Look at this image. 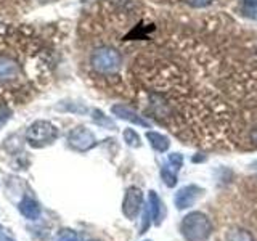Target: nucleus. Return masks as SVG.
I'll return each mask as SVG.
<instances>
[{
    "label": "nucleus",
    "instance_id": "f257e3e1",
    "mask_svg": "<svg viewBox=\"0 0 257 241\" xmlns=\"http://www.w3.org/2000/svg\"><path fill=\"white\" fill-rule=\"evenodd\" d=\"M180 231L187 241H207L212 235V222L204 212L193 211L182 219Z\"/></svg>",
    "mask_w": 257,
    "mask_h": 241
},
{
    "label": "nucleus",
    "instance_id": "f03ea898",
    "mask_svg": "<svg viewBox=\"0 0 257 241\" xmlns=\"http://www.w3.org/2000/svg\"><path fill=\"white\" fill-rule=\"evenodd\" d=\"M90 64L100 74H114L122 66V55L114 47L103 45L93 50L90 56Z\"/></svg>",
    "mask_w": 257,
    "mask_h": 241
},
{
    "label": "nucleus",
    "instance_id": "7ed1b4c3",
    "mask_svg": "<svg viewBox=\"0 0 257 241\" xmlns=\"http://www.w3.org/2000/svg\"><path fill=\"white\" fill-rule=\"evenodd\" d=\"M26 139L31 147L34 148H44L47 145H52L58 139V129L48 120H36L28 129Z\"/></svg>",
    "mask_w": 257,
    "mask_h": 241
},
{
    "label": "nucleus",
    "instance_id": "20e7f679",
    "mask_svg": "<svg viewBox=\"0 0 257 241\" xmlns=\"http://www.w3.org/2000/svg\"><path fill=\"white\" fill-rule=\"evenodd\" d=\"M68 142L74 150L77 151H88L96 145V139L92 131L87 127H76L72 129L68 135Z\"/></svg>",
    "mask_w": 257,
    "mask_h": 241
},
{
    "label": "nucleus",
    "instance_id": "39448f33",
    "mask_svg": "<svg viewBox=\"0 0 257 241\" xmlns=\"http://www.w3.org/2000/svg\"><path fill=\"white\" fill-rule=\"evenodd\" d=\"M143 206V193L140 188L137 187H131L127 190L124 201H122V212L127 219H135L139 215L140 209Z\"/></svg>",
    "mask_w": 257,
    "mask_h": 241
},
{
    "label": "nucleus",
    "instance_id": "423d86ee",
    "mask_svg": "<svg viewBox=\"0 0 257 241\" xmlns=\"http://www.w3.org/2000/svg\"><path fill=\"white\" fill-rule=\"evenodd\" d=\"M201 195H203V190L198 185H187V187L180 188L175 193L174 203L179 211H183V209H188L195 204Z\"/></svg>",
    "mask_w": 257,
    "mask_h": 241
},
{
    "label": "nucleus",
    "instance_id": "0eeeda50",
    "mask_svg": "<svg viewBox=\"0 0 257 241\" xmlns=\"http://www.w3.org/2000/svg\"><path fill=\"white\" fill-rule=\"evenodd\" d=\"M21 74V66L12 56L0 55V82H8Z\"/></svg>",
    "mask_w": 257,
    "mask_h": 241
},
{
    "label": "nucleus",
    "instance_id": "6e6552de",
    "mask_svg": "<svg viewBox=\"0 0 257 241\" xmlns=\"http://www.w3.org/2000/svg\"><path fill=\"white\" fill-rule=\"evenodd\" d=\"M111 111H112V114L117 116L119 119L128 120V123L142 126V127H150V120H147L143 116H140L137 111L125 106V104H114V106L111 108Z\"/></svg>",
    "mask_w": 257,
    "mask_h": 241
},
{
    "label": "nucleus",
    "instance_id": "1a4fd4ad",
    "mask_svg": "<svg viewBox=\"0 0 257 241\" xmlns=\"http://www.w3.org/2000/svg\"><path fill=\"white\" fill-rule=\"evenodd\" d=\"M18 209H20V212L26 217V219L29 220H36L40 217V206L37 201H34L32 198L26 196L24 198L21 203L18 204Z\"/></svg>",
    "mask_w": 257,
    "mask_h": 241
},
{
    "label": "nucleus",
    "instance_id": "9d476101",
    "mask_svg": "<svg viewBox=\"0 0 257 241\" xmlns=\"http://www.w3.org/2000/svg\"><path fill=\"white\" fill-rule=\"evenodd\" d=\"M161 209H163V203H161L159 196L156 195V191H150L148 195V211L151 214V220L156 225L161 223Z\"/></svg>",
    "mask_w": 257,
    "mask_h": 241
},
{
    "label": "nucleus",
    "instance_id": "9b49d317",
    "mask_svg": "<svg viewBox=\"0 0 257 241\" xmlns=\"http://www.w3.org/2000/svg\"><path fill=\"white\" fill-rule=\"evenodd\" d=\"M147 139L150 140L151 147L159 153H164L171 147V140L167 139L166 135L159 134V132H147Z\"/></svg>",
    "mask_w": 257,
    "mask_h": 241
},
{
    "label": "nucleus",
    "instance_id": "f8f14e48",
    "mask_svg": "<svg viewBox=\"0 0 257 241\" xmlns=\"http://www.w3.org/2000/svg\"><path fill=\"white\" fill-rule=\"evenodd\" d=\"M225 241H255L254 236L244 228H231L225 235Z\"/></svg>",
    "mask_w": 257,
    "mask_h": 241
},
{
    "label": "nucleus",
    "instance_id": "ddd939ff",
    "mask_svg": "<svg viewBox=\"0 0 257 241\" xmlns=\"http://www.w3.org/2000/svg\"><path fill=\"white\" fill-rule=\"evenodd\" d=\"M92 119H93V123H95V124H98V126H101V127L116 129V124L112 123V120H111L109 117L104 116L100 109H93V116H92Z\"/></svg>",
    "mask_w": 257,
    "mask_h": 241
},
{
    "label": "nucleus",
    "instance_id": "4468645a",
    "mask_svg": "<svg viewBox=\"0 0 257 241\" xmlns=\"http://www.w3.org/2000/svg\"><path fill=\"white\" fill-rule=\"evenodd\" d=\"M124 142L128 145V147H132V148H139L142 142H140V137L139 134H137L134 129H125L124 131Z\"/></svg>",
    "mask_w": 257,
    "mask_h": 241
},
{
    "label": "nucleus",
    "instance_id": "2eb2a0df",
    "mask_svg": "<svg viewBox=\"0 0 257 241\" xmlns=\"http://www.w3.org/2000/svg\"><path fill=\"white\" fill-rule=\"evenodd\" d=\"M161 177H163L164 183L167 185L169 188H172V187H175V185H177V175L169 167H163V169H161Z\"/></svg>",
    "mask_w": 257,
    "mask_h": 241
},
{
    "label": "nucleus",
    "instance_id": "dca6fc26",
    "mask_svg": "<svg viewBox=\"0 0 257 241\" xmlns=\"http://www.w3.org/2000/svg\"><path fill=\"white\" fill-rule=\"evenodd\" d=\"M167 163H169V167H171L174 172H177L183 166V156L180 153H171L167 158Z\"/></svg>",
    "mask_w": 257,
    "mask_h": 241
},
{
    "label": "nucleus",
    "instance_id": "f3484780",
    "mask_svg": "<svg viewBox=\"0 0 257 241\" xmlns=\"http://www.w3.org/2000/svg\"><path fill=\"white\" fill-rule=\"evenodd\" d=\"M241 4H243V12L257 20V0H241Z\"/></svg>",
    "mask_w": 257,
    "mask_h": 241
},
{
    "label": "nucleus",
    "instance_id": "a211bd4d",
    "mask_svg": "<svg viewBox=\"0 0 257 241\" xmlns=\"http://www.w3.org/2000/svg\"><path fill=\"white\" fill-rule=\"evenodd\" d=\"M55 241H79V235L74 230H69V228H64L61 231H58Z\"/></svg>",
    "mask_w": 257,
    "mask_h": 241
},
{
    "label": "nucleus",
    "instance_id": "6ab92c4d",
    "mask_svg": "<svg viewBox=\"0 0 257 241\" xmlns=\"http://www.w3.org/2000/svg\"><path fill=\"white\" fill-rule=\"evenodd\" d=\"M246 143L247 147H254V148L257 147V124L249 129V132L246 135Z\"/></svg>",
    "mask_w": 257,
    "mask_h": 241
},
{
    "label": "nucleus",
    "instance_id": "aec40b11",
    "mask_svg": "<svg viewBox=\"0 0 257 241\" xmlns=\"http://www.w3.org/2000/svg\"><path fill=\"white\" fill-rule=\"evenodd\" d=\"M151 222H153V220H151V214H150L148 206H147V207H145V212H143V222H142V228H140V233H142V235L150 228Z\"/></svg>",
    "mask_w": 257,
    "mask_h": 241
},
{
    "label": "nucleus",
    "instance_id": "412c9836",
    "mask_svg": "<svg viewBox=\"0 0 257 241\" xmlns=\"http://www.w3.org/2000/svg\"><path fill=\"white\" fill-rule=\"evenodd\" d=\"M185 2L193 8H206L211 5L214 0H185Z\"/></svg>",
    "mask_w": 257,
    "mask_h": 241
},
{
    "label": "nucleus",
    "instance_id": "4be33fe9",
    "mask_svg": "<svg viewBox=\"0 0 257 241\" xmlns=\"http://www.w3.org/2000/svg\"><path fill=\"white\" fill-rule=\"evenodd\" d=\"M8 117H10V116H8V111H4V109L0 111V127H2L7 123Z\"/></svg>",
    "mask_w": 257,
    "mask_h": 241
},
{
    "label": "nucleus",
    "instance_id": "5701e85b",
    "mask_svg": "<svg viewBox=\"0 0 257 241\" xmlns=\"http://www.w3.org/2000/svg\"><path fill=\"white\" fill-rule=\"evenodd\" d=\"M0 241H13V239H10L8 236H5L4 233H0Z\"/></svg>",
    "mask_w": 257,
    "mask_h": 241
},
{
    "label": "nucleus",
    "instance_id": "b1692460",
    "mask_svg": "<svg viewBox=\"0 0 257 241\" xmlns=\"http://www.w3.org/2000/svg\"><path fill=\"white\" fill-rule=\"evenodd\" d=\"M40 2H50V0H40Z\"/></svg>",
    "mask_w": 257,
    "mask_h": 241
},
{
    "label": "nucleus",
    "instance_id": "393cba45",
    "mask_svg": "<svg viewBox=\"0 0 257 241\" xmlns=\"http://www.w3.org/2000/svg\"><path fill=\"white\" fill-rule=\"evenodd\" d=\"M145 241H150V239H145Z\"/></svg>",
    "mask_w": 257,
    "mask_h": 241
}]
</instances>
